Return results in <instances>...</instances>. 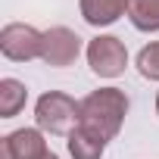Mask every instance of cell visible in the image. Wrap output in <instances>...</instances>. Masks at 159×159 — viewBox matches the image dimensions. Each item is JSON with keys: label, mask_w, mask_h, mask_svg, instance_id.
Returning a JSON list of instances; mask_svg holds the SVG:
<instances>
[{"label": "cell", "mask_w": 159, "mask_h": 159, "mask_svg": "<svg viewBox=\"0 0 159 159\" xmlns=\"http://www.w3.org/2000/svg\"><path fill=\"white\" fill-rule=\"evenodd\" d=\"M103 150H106L103 137H97L94 131H88L81 125L72 128V134H69V153H72V159H100Z\"/></svg>", "instance_id": "8"}, {"label": "cell", "mask_w": 159, "mask_h": 159, "mask_svg": "<svg viewBox=\"0 0 159 159\" xmlns=\"http://www.w3.org/2000/svg\"><path fill=\"white\" fill-rule=\"evenodd\" d=\"M137 69L143 78H150V81H159V41L147 44L140 53H137Z\"/></svg>", "instance_id": "11"}, {"label": "cell", "mask_w": 159, "mask_h": 159, "mask_svg": "<svg viewBox=\"0 0 159 159\" xmlns=\"http://www.w3.org/2000/svg\"><path fill=\"white\" fill-rule=\"evenodd\" d=\"M156 112H159V94H156Z\"/></svg>", "instance_id": "13"}, {"label": "cell", "mask_w": 159, "mask_h": 159, "mask_svg": "<svg viewBox=\"0 0 159 159\" xmlns=\"http://www.w3.org/2000/svg\"><path fill=\"white\" fill-rule=\"evenodd\" d=\"M25 97H28V91H25L22 81H16V78H3V81H0V116L13 119L25 106Z\"/></svg>", "instance_id": "9"}, {"label": "cell", "mask_w": 159, "mask_h": 159, "mask_svg": "<svg viewBox=\"0 0 159 159\" xmlns=\"http://www.w3.org/2000/svg\"><path fill=\"white\" fill-rule=\"evenodd\" d=\"M88 62L100 78H116L128 66V50H125V44L119 38L100 34V38H94L88 44Z\"/></svg>", "instance_id": "4"}, {"label": "cell", "mask_w": 159, "mask_h": 159, "mask_svg": "<svg viewBox=\"0 0 159 159\" xmlns=\"http://www.w3.org/2000/svg\"><path fill=\"white\" fill-rule=\"evenodd\" d=\"M125 112H128V97H125V91H119V88H100V91H91V94L81 100L78 125L88 128V131H94V134L103 137V140H112V137L122 131Z\"/></svg>", "instance_id": "1"}, {"label": "cell", "mask_w": 159, "mask_h": 159, "mask_svg": "<svg viewBox=\"0 0 159 159\" xmlns=\"http://www.w3.org/2000/svg\"><path fill=\"white\" fill-rule=\"evenodd\" d=\"M41 44H44V34L25 22H10L0 31V50H3L7 59L13 62H28V59H38L41 56Z\"/></svg>", "instance_id": "3"}, {"label": "cell", "mask_w": 159, "mask_h": 159, "mask_svg": "<svg viewBox=\"0 0 159 159\" xmlns=\"http://www.w3.org/2000/svg\"><path fill=\"white\" fill-rule=\"evenodd\" d=\"M125 10H131V0H81V16L94 28L112 25L119 16H125Z\"/></svg>", "instance_id": "7"}, {"label": "cell", "mask_w": 159, "mask_h": 159, "mask_svg": "<svg viewBox=\"0 0 159 159\" xmlns=\"http://www.w3.org/2000/svg\"><path fill=\"white\" fill-rule=\"evenodd\" d=\"M47 150V140L38 128H19L3 137V159H41Z\"/></svg>", "instance_id": "6"}, {"label": "cell", "mask_w": 159, "mask_h": 159, "mask_svg": "<svg viewBox=\"0 0 159 159\" xmlns=\"http://www.w3.org/2000/svg\"><path fill=\"white\" fill-rule=\"evenodd\" d=\"M41 159H59V156H56V153H44Z\"/></svg>", "instance_id": "12"}, {"label": "cell", "mask_w": 159, "mask_h": 159, "mask_svg": "<svg viewBox=\"0 0 159 159\" xmlns=\"http://www.w3.org/2000/svg\"><path fill=\"white\" fill-rule=\"evenodd\" d=\"M128 16L137 31H159V0H131Z\"/></svg>", "instance_id": "10"}, {"label": "cell", "mask_w": 159, "mask_h": 159, "mask_svg": "<svg viewBox=\"0 0 159 159\" xmlns=\"http://www.w3.org/2000/svg\"><path fill=\"white\" fill-rule=\"evenodd\" d=\"M78 53H81V38H78L75 31H69V28H62V25H59V28L44 31L41 59H44L47 66H56V69L72 66Z\"/></svg>", "instance_id": "5"}, {"label": "cell", "mask_w": 159, "mask_h": 159, "mask_svg": "<svg viewBox=\"0 0 159 159\" xmlns=\"http://www.w3.org/2000/svg\"><path fill=\"white\" fill-rule=\"evenodd\" d=\"M78 109L81 103H75L69 94L62 91H50L34 103V119L41 131L50 134H72V128L78 125Z\"/></svg>", "instance_id": "2"}]
</instances>
